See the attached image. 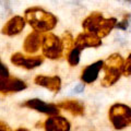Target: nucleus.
I'll return each mask as SVG.
<instances>
[{
  "label": "nucleus",
  "instance_id": "8",
  "mask_svg": "<svg viewBox=\"0 0 131 131\" xmlns=\"http://www.w3.org/2000/svg\"><path fill=\"white\" fill-rule=\"evenodd\" d=\"M27 88L26 83L18 78L0 77V93H15Z\"/></svg>",
  "mask_w": 131,
  "mask_h": 131
},
{
  "label": "nucleus",
  "instance_id": "10",
  "mask_svg": "<svg viewBox=\"0 0 131 131\" xmlns=\"http://www.w3.org/2000/svg\"><path fill=\"white\" fill-rule=\"evenodd\" d=\"M43 42V33L33 31L28 34L23 43V50L28 55H33L39 50Z\"/></svg>",
  "mask_w": 131,
  "mask_h": 131
},
{
  "label": "nucleus",
  "instance_id": "11",
  "mask_svg": "<svg viewBox=\"0 0 131 131\" xmlns=\"http://www.w3.org/2000/svg\"><path fill=\"white\" fill-rule=\"evenodd\" d=\"M101 45H102V38L96 36L95 34H92V33H89V32L81 33L74 39V46L80 48L81 50L89 47L96 48V47H100Z\"/></svg>",
  "mask_w": 131,
  "mask_h": 131
},
{
  "label": "nucleus",
  "instance_id": "9",
  "mask_svg": "<svg viewBox=\"0 0 131 131\" xmlns=\"http://www.w3.org/2000/svg\"><path fill=\"white\" fill-rule=\"evenodd\" d=\"M25 24V19L20 15H15L3 25V27L1 28V34L6 36H15L24 30Z\"/></svg>",
  "mask_w": 131,
  "mask_h": 131
},
{
  "label": "nucleus",
  "instance_id": "2",
  "mask_svg": "<svg viewBox=\"0 0 131 131\" xmlns=\"http://www.w3.org/2000/svg\"><path fill=\"white\" fill-rule=\"evenodd\" d=\"M117 24L115 18L105 19L101 12H92L83 20L82 27L85 32L95 34L98 37L103 38L112 32Z\"/></svg>",
  "mask_w": 131,
  "mask_h": 131
},
{
  "label": "nucleus",
  "instance_id": "4",
  "mask_svg": "<svg viewBox=\"0 0 131 131\" xmlns=\"http://www.w3.org/2000/svg\"><path fill=\"white\" fill-rule=\"evenodd\" d=\"M40 48L45 58L51 60L59 59L63 55V46L61 38L50 32H46L43 34V42Z\"/></svg>",
  "mask_w": 131,
  "mask_h": 131
},
{
  "label": "nucleus",
  "instance_id": "5",
  "mask_svg": "<svg viewBox=\"0 0 131 131\" xmlns=\"http://www.w3.org/2000/svg\"><path fill=\"white\" fill-rule=\"evenodd\" d=\"M108 118L115 129H124L131 125V107L121 103L114 104L109 108Z\"/></svg>",
  "mask_w": 131,
  "mask_h": 131
},
{
  "label": "nucleus",
  "instance_id": "21",
  "mask_svg": "<svg viewBox=\"0 0 131 131\" xmlns=\"http://www.w3.org/2000/svg\"><path fill=\"white\" fill-rule=\"evenodd\" d=\"M8 130H10L9 126H8L6 122L0 121V131H8Z\"/></svg>",
  "mask_w": 131,
  "mask_h": 131
},
{
  "label": "nucleus",
  "instance_id": "23",
  "mask_svg": "<svg viewBox=\"0 0 131 131\" xmlns=\"http://www.w3.org/2000/svg\"><path fill=\"white\" fill-rule=\"evenodd\" d=\"M120 1H125V2H128V3H130V5H131V0H120Z\"/></svg>",
  "mask_w": 131,
  "mask_h": 131
},
{
  "label": "nucleus",
  "instance_id": "17",
  "mask_svg": "<svg viewBox=\"0 0 131 131\" xmlns=\"http://www.w3.org/2000/svg\"><path fill=\"white\" fill-rule=\"evenodd\" d=\"M61 42H62V46H63V51H66V55L68 54L69 51L72 49V47L74 46V39H73L71 33L66 32L62 38H61Z\"/></svg>",
  "mask_w": 131,
  "mask_h": 131
},
{
  "label": "nucleus",
  "instance_id": "15",
  "mask_svg": "<svg viewBox=\"0 0 131 131\" xmlns=\"http://www.w3.org/2000/svg\"><path fill=\"white\" fill-rule=\"evenodd\" d=\"M57 106L60 109H63L66 112L70 113L73 116H83L84 115V105L79 101L67 100L57 104Z\"/></svg>",
  "mask_w": 131,
  "mask_h": 131
},
{
  "label": "nucleus",
  "instance_id": "19",
  "mask_svg": "<svg viewBox=\"0 0 131 131\" xmlns=\"http://www.w3.org/2000/svg\"><path fill=\"white\" fill-rule=\"evenodd\" d=\"M0 77H10L9 69L5 63H2L1 60H0Z\"/></svg>",
  "mask_w": 131,
  "mask_h": 131
},
{
  "label": "nucleus",
  "instance_id": "22",
  "mask_svg": "<svg viewBox=\"0 0 131 131\" xmlns=\"http://www.w3.org/2000/svg\"><path fill=\"white\" fill-rule=\"evenodd\" d=\"M83 89H84V85H83V84H80V85H78V86L75 88L74 91H75L77 93H80V92H81Z\"/></svg>",
  "mask_w": 131,
  "mask_h": 131
},
{
  "label": "nucleus",
  "instance_id": "3",
  "mask_svg": "<svg viewBox=\"0 0 131 131\" xmlns=\"http://www.w3.org/2000/svg\"><path fill=\"white\" fill-rule=\"evenodd\" d=\"M124 58L119 54L110 55L103 62V70L105 75L102 80V85L104 88H109L114 85L122 75V68H124Z\"/></svg>",
  "mask_w": 131,
  "mask_h": 131
},
{
  "label": "nucleus",
  "instance_id": "7",
  "mask_svg": "<svg viewBox=\"0 0 131 131\" xmlns=\"http://www.w3.org/2000/svg\"><path fill=\"white\" fill-rule=\"evenodd\" d=\"M23 107H27L30 109L36 110L38 113L45 114L47 116H52V115H58L60 112V108L55 104L50 103H45L42 100L38 98H32V100L26 101L25 103L22 104Z\"/></svg>",
  "mask_w": 131,
  "mask_h": 131
},
{
  "label": "nucleus",
  "instance_id": "20",
  "mask_svg": "<svg viewBox=\"0 0 131 131\" xmlns=\"http://www.w3.org/2000/svg\"><path fill=\"white\" fill-rule=\"evenodd\" d=\"M127 26H128V20L127 19H124L121 22H117L116 24V27L121 28V30H127Z\"/></svg>",
  "mask_w": 131,
  "mask_h": 131
},
{
  "label": "nucleus",
  "instance_id": "6",
  "mask_svg": "<svg viewBox=\"0 0 131 131\" xmlns=\"http://www.w3.org/2000/svg\"><path fill=\"white\" fill-rule=\"evenodd\" d=\"M11 62L15 67L32 70L39 67L44 62V56H25L22 52H15L11 56Z\"/></svg>",
  "mask_w": 131,
  "mask_h": 131
},
{
  "label": "nucleus",
  "instance_id": "18",
  "mask_svg": "<svg viewBox=\"0 0 131 131\" xmlns=\"http://www.w3.org/2000/svg\"><path fill=\"white\" fill-rule=\"evenodd\" d=\"M122 75H126V77H130L131 75V54L127 57V59L124 61Z\"/></svg>",
  "mask_w": 131,
  "mask_h": 131
},
{
  "label": "nucleus",
  "instance_id": "14",
  "mask_svg": "<svg viewBox=\"0 0 131 131\" xmlns=\"http://www.w3.org/2000/svg\"><path fill=\"white\" fill-rule=\"evenodd\" d=\"M103 62H104L103 60H98L83 69L81 75V80L83 81V83L92 84L93 82L96 81V79L98 78V73L103 68Z\"/></svg>",
  "mask_w": 131,
  "mask_h": 131
},
{
  "label": "nucleus",
  "instance_id": "12",
  "mask_svg": "<svg viewBox=\"0 0 131 131\" xmlns=\"http://www.w3.org/2000/svg\"><path fill=\"white\" fill-rule=\"evenodd\" d=\"M70 127V122L59 115L49 116L44 122V128L47 131H69Z\"/></svg>",
  "mask_w": 131,
  "mask_h": 131
},
{
  "label": "nucleus",
  "instance_id": "1",
  "mask_svg": "<svg viewBox=\"0 0 131 131\" xmlns=\"http://www.w3.org/2000/svg\"><path fill=\"white\" fill-rule=\"evenodd\" d=\"M24 19L33 30L40 33L54 30L58 23V19L55 14L39 7H32L26 9L24 11Z\"/></svg>",
  "mask_w": 131,
  "mask_h": 131
},
{
  "label": "nucleus",
  "instance_id": "16",
  "mask_svg": "<svg viewBox=\"0 0 131 131\" xmlns=\"http://www.w3.org/2000/svg\"><path fill=\"white\" fill-rule=\"evenodd\" d=\"M81 49L78 48L77 46H73L72 49L67 54V60L70 66L72 67H75L78 66V63L80 62V54H81Z\"/></svg>",
  "mask_w": 131,
  "mask_h": 131
},
{
  "label": "nucleus",
  "instance_id": "13",
  "mask_svg": "<svg viewBox=\"0 0 131 131\" xmlns=\"http://www.w3.org/2000/svg\"><path fill=\"white\" fill-rule=\"evenodd\" d=\"M35 84L49 90L52 93H58L61 89V79L59 77H47V75H37L34 79Z\"/></svg>",
  "mask_w": 131,
  "mask_h": 131
}]
</instances>
